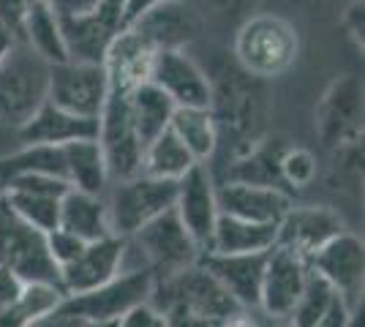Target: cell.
I'll use <instances>...</instances> for the list:
<instances>
[{"mask_svg": "<svg viewBox=\"0 0 365 327\" xmlns=\"http://www.w3.org/2000/svg\"><path fill=\"white\" fill-rule=\"evenodd\" d=\"M88 327H118V322H101V325H88Z\"/></svg>", "mask_w": 365, "mask_h": 327, "instance_id": "cell-45", "label": "cell"}, {"mask_svg": "<svg viewBox=\"0 0 365 327\" xmlns=\"http://www.w3.org/2000/svg\"><path fill=\"white\" fill-rule=\"evenodd\" d=\"M148 303L158 311H167L172 306H182V308H191V311L205 313V316H218V319H232L243 311L240 303L199 265V259L194 265L172 273V276L155 279Z\"/></svg>", "mask_w": 365, "mask_h": 327, "instance_id": "cell-4", "label": "cell"}, {"mask_svg": "<svg viewBox=\"0 0 365 327\" xmlns=\"http://www.w3.org/2000/svg\"><path fill=\"white\" fill-rule=\"evenodd\" d=\"M22 286H25V281L19 279L16 273H11L9 267H0V308L11 306L19 297V292H22Z\"/></svg>", "mask_w": 365, "mask_h": 327, "instance_id": "cell-41", "label": "cell"}, {"mask_svg": "<svg viewBox=\"0 0 365 327\" xmlns=\"http://www.w3.org/2000/svg\"><path fill=\"white\" fill-rule=\"evenodd\" d=\"M287 145L281 142H259L254 145L243 158H237L229 170V180L237 183H254V186H273L281 188V172H278V158L284 153Z\"/></svg>", "mask_w": 365, "mask_h": 327, "instance_id": "cell-33", "label": "cell"}, {"mask_svg": "<svg viewBox=\"0 0 365 327\" xmlns=\"http://www.w3.org/2000/svg\"><path fill=\"white\" fill-rule=\"evenodd\" d=\"M63 167H66V180L71 188L88 191V194H104L109 183V172L96 137L66 142L63 145Z\"/></svg>", "mask_w": 365, "mask_h": 327, "instance_id": "cell-26", "label": "cell"}, {"mask_svg": "<svg viewBox=\"0 0 365 327\" xmlns=\"http://www.w3.org/2000/svg\"><path fill=\"white\" fill-rule=\"evenodd\" d=\"M16 175H55L66 177L63 145H22L19 150L0 156V183Z\"/></svg>", "mask_w": 365, "mask_h": 327, "instance_id": "cell-32", "label": "cell"}, {"mask_svg": "<svg viewBox=\"0 0 365 327\" xmlns=\"http://www.w3.org/2000/svg\"><path fill=\"white\" fill-rule=\"evenodd\" d=\"M31 327H44V322H36V325H31Z\"/></svg>", "mask_w": 365, "mask_h": 327, "instance_id": "cell-46", "label": "cell"}, {"mask_svg": "<svg viewBox=\"0 0 365 327\" xmlns=\"http://www.w3.org/2000/svg\"><path fill=\"white\" fill-rule=\"evenodd\" d=\"M351 311L346 306V300L341 295H335V300L330 303V308L322 313V319L314 327H351Z\"/></svg>", "mask_w": 365, "mask_h": 327, "instance_id": "cell-39", "label": "cell"}, {"mask_svg": "<svg viewBox=\"0 0 365 327\" xmlns=\"http://www.w3.org/2000/svg\"><path fill=\"white\" fill-rule=\"evenodd\" d=\"M161 3H175V0H123V22H125V28L131 22H137L142 14H148L150 9L161 6Z\"/></svg>", "mask_w": 365, "mask_h": 327, "instance_id": "cell-42", "label": "cell"}, {"mask_svg": "<svg viewBox=\"0 0 365 327\" xmlns=\"http://www.w3.org/2000/svg\"><path fill=\"white\" fill-rule=\"evenodd\" d=\"M68 61L104 63L109 44L125 28L123 0H104L98 9L79 16H58Z\"/></svg>", "mask_w": 365, "mask_h": 327, "instance_id": "cell-11", "label": "cell"}, {"mask_svg": "<svg viewBox=\"0 0 365 327\" xmlns=\"http://www.w3.org/2000/svg\"><path fill=\"white\" fill-rule=\"evenodd\" d=\"M197 161L188 153V147L182 145L172 128H164L158 137H153L145 145L142 153V164L139 172L150 175V177H161V180H180L185 172L191 170Z\"/></svg>", "mask_w": 365, "mask_h": 327, "instance_id": "cell-30", "label": "cell"}, {"mask_svg": "<svg viewBox=\"0 0 365 327\" xmlns=\"http://www.w3.org/2000/svg\"><path fill=\"white\" fill-rule=\"evenodd\" d=\"M264 79L248 77L245 71L227 74L218 85H213V101L210 112L215 125H227L235 137H240L245 145V153L259 145V137L264 131L267 118V93L262 88Z\"/></svg>", "mask_w": 365, "mask_h": 327, "instance_id": "cell-3", "label": "cell"}, {"mask_svg": "<svg viewBox=\"0 0 365 327\" xmlns=\"http://www.w3.org/2000/svg\"><path fill=\"white\" fill-rule=\"evenodd\" d=\"M109 95V79L104 63L63 61L49 66L46 101L79 118L98 120Z\"/></svg>", "mask_w": 365, "mask_h": 327, "instance_id": "cell-9", "label": "cell"}, {"mask_svg": "<svg viewBox=\"0 0 365 327\" xmlns=\"http://www.w3.org/2000/svg\"><path fill=\"white\" fill-rule=\"evenodd\" d=\"M308 267L319 273L322 279L333 286L338 295L346 300L349 308L363 306V270H365V251L363 240L351 232L335 234L319 251L308 256Z\"/></svg>", "mask_w": 365, "mask_h": 327, "instance_id": "cell-13", "label": "cell"}, {"mask_svg": "<svg viewBox=\"0 0 365 327\" xmlns=\"http://www.w3.org/2000/svg\"><path fill=\"white\" fill-rule=\"evenodd\" d=\"M0 267L22 281H46L61 286V267L46 251V234L16 216L0 194Z\"/></svg>", "mask_w": 365, "mask_h": 327, "instance_id": "cell-6", "label": "cell"}, {"mask_svg": "<svg viewBox=\"0 0 365 327\" xmlns=\"http://www.w3.org/2000/svg\"><path fill=\"white\" fill-rule=\"evenodd\" d=\"M125 240L134 246V251H139L142 267L153 270L155 279H164L182 267L194 265L202 254L194 237L185 232L175 207H169L167 213L148 221Z\"/></svg>", "mask_w": 365, "mask_h": 327, "instance_id": "cell-8", "label": "cell"}, {"mask_svg": "<svg viewBox=\"0 0 365 327\" xmlns=\"http://www.w3.org/2000/svg\"><path fill=\"white\" fill-rule=\"evenodd\" d=\"M63 297L66 295L58 284L25 281L14 303L0 308V327H31L36 322H44L46 316L61 308Z\"/></svg>", "mask_w": 365, "mask_h": 327, "instance_id": "cell-28", "label": "cell"}, {"mask_svg": "<svg viewBox=\"0 0 365 327\" xmlns=\"http://www.w3.org/2000/svg\"><path fill=\"white\" fill-rule=\"evenodd\" d=\"M264 262H267V251H251V254H213V251H207V254H199V265L240 303L243 311H257L259 308Z\"/></svg>", "mask_w": 365, "mask_h": 327, "instance_id": "cell-17", "label": "cell"}, {"mask_svg": "<svg viewBox=\"0 0 365 327\" xmlns=\"http://www.w3.org/2000/svg\"><path fill=\"white\" fill-rule=\"evenodd\" d=\"M275 243H278V224H259V221H245V218L218 213L207 251H213V254H251V251H270Z\"/></svg>", "mask_w": 365, "mask_h": 327, "instance_id": "cell-25", "label": "cell"}, {"mask_svg": "<svg viewBox=\"0 0 365 327\" xmlns=\"http://www.w3.org/2000/svg\"><path fill=\"white\" fill-rule=\"evenodd\" d=\"M16 38H22L49 66L68 61L58 14L52 11V6L46 0H33L31 6H28V11L22 14V33Z\"/></svg>", "mask_w": 365, "mask_h": 327, "instance_id": "cell-27", "label": "cell"}, {"mask_svg": "<svg viewBox=\"0 0 365 327\" xmlns=\"http://www.w3.org/2000/svg\"><path fill=\"white\" fill-rule=\"evenodd\" d=\"M52 6V11L61 16H79V14H88L93 9H98L104 0H46Z\"/></svg>", "mask_w": 365, "mask_h": 327, "instance_id": "cell-40", "label": "cell"}, {"mask_svg": "<svg viewBox=\"0 0 365 327\" xmlns=\"http://www.w3.org/2000/svg\"><path fill=\"white\" fill-rule=\"evenodd\" d=\"M308 259L300 251L275 243L267 251L264 276H262V292H259V308L267 316L289 319L294 306L300 303L308 281Z\"/></svg>", "mask_w": 365, "mask_h": 327, "instance_id": "cell-12", "label": "cell"}, {"mask_svg": "<svg viewBox=\"0 0 365 327\" xmlns=\"http://www.w3.org/2000/svg\"><path fill=\"white\" fill-rule=\"evenodd\" d=\"M169 128L188 147L197 164H205L218 150V125L210 107H175Z\"/></svg>", "mask_w": 365, "mask_h": 327, "instance_id": "cell-29", "label": "cell"}, {"mask_svg": "<svg viewBox=\"0 0 365 327\" xmlns=\"http://www.w3.org/2000/svg\"><path fill=\"white\" fill-rule=\"evenodd\" d=\"M118 327H167L164 325V313L153 308L150 303H139L128 313H123L118 319Z\"/></svg>", "mask_w": 365, "mask_h": 327, "instance_id": "cell-38", "label": "cell"}, {"mask_svg": "<svg viewBox=\"0 0 365 327\" xmlns=\"http://www.w3.org/2000/svg\"><path fill=\"white\" fill-rule=\"evenodd\" d=\"M49 63L38 58L22 38L0 61V123L19 128L46 101Z\"/></svg>", "mask_w": 365, "mask_h": 327, "instance_id": "cell-2", "label": "cell"}, {"mask_svg": "<svg viewBox=\"0 0 365 327\" xmlns=\"http://www.w3.org/2000/svg\"><path fill=\"white\" fill-rule=\"evenodd\" d=\"M175 213L185 227V232L194 237L199 251L210 249L215 221H218V202H215L213 175L205 164H194L191 170L178 180V197H175Z\"/></svg>", "mask_w": 365, "mask_h": 327, "instance_id": "cell-15", "label": "cell"}, {"mask_svg": "<svg viewBox=\"0 0 365 327\" xmlns=\"http://www.w3.org/2000/svg\"><path fill=\"white\" fill-rule=\"evenodd\" d=\"M14 38H16L14 33L9 31V28H3V25H0V61H3V55H6L9 49H11Z\"/></svg>", "mask_w": 365, "mask_h": 327, "instance_id": "cell-44", "label": "cell"}, {"mask_svg": "<svg viewBox=\"0 0 365 327\" xmlns=\"http://www.w3.org/2000/svg\"><path fill=\"white\" fill-rule=\"evenodd\" d=\"M128 109H131V120L137 125L139 137L148 145L153 137H158L164 128H169L175 104L161 88H155L153 82H142L128 93Z\"/></svg>", "mask_w": 365, "mask_h": 327, "instance_id": "cell-31", "label": "cell"}, {"mask_svg": "<svg viewBox=\"0 0 365 327\" xmlns=\"http://www.w3.org/2000/svg\"><path fill=\"white\" fill-rule=\"evenodd\" d=\"M215 202L218 213L259 224H281L292 207V199L273 186H254V183H237L227 180L224 186L215 188Z\"/></svg>", "mask_w": 365, "mask_h": 327, "instance_id": "cell-20", "label": "cell"}, {"mask_svg": "<svg viewBox=\"0 0 365 327\" xmlns=\"http://www.w3.org/2000/svg\"><path fill=\"white\" fill-rule=\"evenodd\" d=\"M0 194H3V183H0Z\"/></svg>", "mask_w": 365, "mask_h": 327, "instance_id": "cell-47", "label": "cell"}, {"mask_svg": "<svg viewBox=\"0 0 365 327\" xmlns=\"http://www.w3.org/2000/svg\"><path fill=\"white\" fill-rule=\"evenodd\" d=\"M150 82L172 98L175 107H210L213 82L182 49H158Z\"/></svg>", "mask_w": 365, "mask_h": 327, "instance_id": "cell-16", "label": "cell"}, {"mask_svg": "<svg viewBox=\"0 0 365 327\" xmlns=\"http://www.w3.org/2000/svg\"><path fill=\"white\" fill-rule=\"evenodd\" d=\"M297 31L278 14L248 16L235 36V61L248 77H281L297 58Z\"/></svg>", "mask_w": 365, "mask_h": 327, "instance_id": "cell-1", "label": "cell"}, {"mask_svg": "<svg viewBox=\"0 0 365 327\" xmlns=\"http://www.w3.org/2000/svg\"><path fill=\"white\" fill-rule=\"evenodd\" d=\"M123 249H125V237H118V234H107L101 240L85 243V249L74 262L61 267L63 295H82L115 279L120 273Z\"/></svg>", "mask_w": 365, "mask_h": 327, "instance_id": "cell-18", "label": "cell"}, {"mask_svg": "<svg viewBox=\"0 0 365 327\" xmlns=\"http://www.w3.org/2000/svg\"><path fill=\"white\" fill-rule=\"evenodd\" d=\"M58 227L66 232L82 237L85 243L101 240L112 234L109 229V210L107 202L101 199V194H88V191H76L68 188L61 197V218Z\"/></svg>", "mask_w": 365, "mask_h": 327, "instance_id": "cell-24", "label": "cell"}, {"mask_svg": "<svg viewBox=\"0 0 365 327\" xmlns=\"http://www.w3.org/2000/svg\"><path fill=\"white\" fill-rule=\"evenodd\" d=\"M278 172H281V180L289 183L292 188H305L317 180V156L308 150V147H284V153L278 158Z\"/></svg>", "mask_w": 365, "mask_h": 327, "instance_id": "cell-35", "label": "cell"}, {"mask_svg": "<svg viewBox=\"0 0 365 327\" xmlns=\"http://www.w3.org/2000/svg\"><path fill=\"white\" fill-rule=\"evenodd\" d=\"M155 276L153 270H123L107 284L96 286L82 295L63 297L61 313L79 316L88 325H101V322H118L123 313H128L139 303H148L153 292Z\"/></svg>", "mask_w": 365, "mask_h": 327, "instance_id": "cell-5", "label": "cell"}, {"mask_svg": "<svg viewBox=\"0 0 365 327\" xmlns=\"http://www.w3.org/2000/svg\"><path fill=\"white\" fill-rule=\"evenodd\" d=\"M19 145H66L74 140H91L98 134V120L79 118L44 101L31 115V120L16 128Z\"/></svg>", "mask_w": 365, "mask_h": 327, "instance_id": "cell-22", "label": "cell"}, {"mask_svg": "<svg viewBox=\"0 0 365 327\" xmlns=\"http://www.w3.org/2000/svg\"><path fill=\"white\" fill-rule=\"evenodd\" d=\"M6 202L11 204L16 216L28 221L31 227L41 229V232H52L58 229V218H61V197H49V194H33V191H16V188H6L3 191Z\"/></svg>", "mask_w": 365, "mask_h": 327, "instance_id": "cell-34", "label": "cell"}, {"mask_svg": "<svg viewBox=\"0 0 365 327\" xmlns=\"http://www.w3.org/2000/svg\"><path fill=\"white\" fill-rule=\"evenodd\" d=\"M363 128V85L346 74L330 82L317 107V134L327 147L354 142Z\"/></svg>", "mask_w": 365, "mask_h": 327, "instance_id": "cell-14", "label": "cell"}, {"mask_svg": "<svg viewBox=\"0 0 365 327\" xmlns=\"http://www.w3.org/2000/svg\"><path fill=\"white\" fill-rule=\"evenodd\" d=\"M118 186L109 199V229L118 237H131L139 227H145L155 216L175 207L178 180H161L150 175H131L125 180H115Z\"/></svg>", "mask_w": 365, "mask_h": 327, "instance_id": "cell-7", "label": "cell"}, {"mask_svg": "<svg viewBox=\"0 0 365 327\" xmlns=\"http://www.w3.org/2000/svg\"><path fill=\"white\" fill-rule=\"evenodd\" d=\"M44 327H88V322H82L79 316H71V313L55 311L44 319Z\"/></svg>", "mask_w": 365, "mask_h": 327, "instance_id": "cell-43", "label": "cell"}, {"mask_svg": "<svg viewBox=\"0 0 365 327\" xmlns=\"http://www.w3.org/2000/svg\"><path fill=\"white\" fill-rule=\"evenodd\" d=\"M164 313V325L167 327H227L229 319H218V316H205L191 308H182V306H172Z\"/></svg>", "mask_w": 365, "mask_h": 327, "instance_id": "cell-37", "label": "cell"}, {"mask_svg": "<svg viewBox=\"0 0 365 327\" xmlns=\"http://www.w3.org/2000/svg\"><path fill=\"white\" fill-rule=\"evenodd\" d=\"M341 232H344V221L330 207H317V204L294 207L292 204L278 224V243L300 251L308 259L314 251H319L327 240H333Z\"/></svg>", "mask_w": 365, "mask_h": 327, "instance_id": "cell-21", "label": "cell"}, {"mask_svg": "<svg viewBox=\"0 0 365 327\" xmlns=\"http://www.w3.org/2000/svg\"><path fill=\"white\" fill-rule=\"evenodd\" d=\"M128 28L142 33L155 49H182V44L197 33V16L185 9V0H175L150 9Z\"/></svg>", "mask_w": 365, "mask_h": 327, "instance_id": "cell-23", "label": "cell"}, {"mask_svg": "<svg viewBox=\"0 0 365 327\" xmlns=\"http://www.w3.org/2000/svg\"><path fill=\"white\" fill-rule=\"evenodd\" d=\"M155 52L150 41L134 28H123L115 41L109 44L104 58V71L109 79V90L115 93H131L137 85L150 82Z\"/></svg>", "mask_w": 365, "mask_h": 327, "instance_id": "cell-19", "label": "cell"}, {"mask_svg": "<svg viewBox=\"0 0 365 327\" xmlns=\"http://www.w3.org/2000/svg\"><path fill=\"white\" fill-rule=\"evenodd\" d=\"M82 249H85V240L71 232H66L61 227L46 232V251H49L52 262L58 267H66L68 262H74L76 256L82 254Z\"/></svg>", "mask_w": 365, "mask_h": 327, "instance_id": "cell-36", "label": "cell"}, {"mask_svg": "<svg viewBox=\"0 0 365 327\" xmlns=\"http://www.w3.org/2000/svg\"><path fill=\"white\" fill-rule=\"evenodd\" d=\"M96 140L101 145V153L107 161L109 180H125L139 172L145 142L139 137L137 125L131 120L128 93L109 90L104 109L98 115V134Z\"/></svg>", "mask_w": 365, "mask_h": 327, "instance_id": "cell-10", "label": "cell"}]
</instances>
